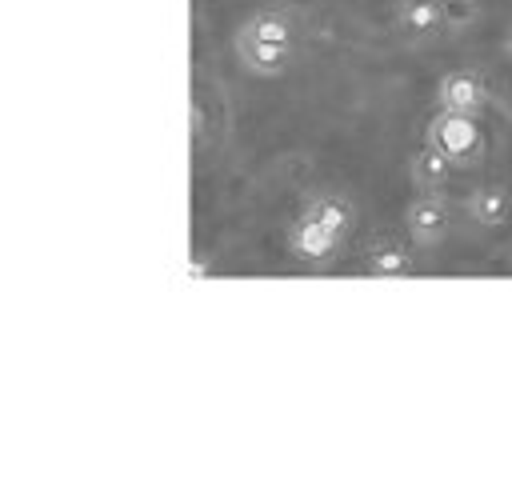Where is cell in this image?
<instances>
[{"label":"cell","mask_w":512,"mask_h":480,"mask_svg":"<svg viewBox=\"0 0 512 480\" xmlns=\"http://www.w3.org/2000/svg\"><path fill=\"white\" fill-rule=\"evenodd\" d=\"M404 224H408V236H412L416 244H436V240L448 236V208H444V200H436V196H420V200L408 204Z\"/></svg>","instance_id":"5b68a950"},{"label":"cell","mask_w":512,"mask_h":480,"mask_svg":"<svg viewBox=\"0 0 512 480\" xmlns=\"http://www.w3.org/2000/svg\"><path fill=\"white\" fill-rule=\"evenodd\" d=\"M504 48H508V56H512V32H508V44H504Z\"/></svg>","instance_id":"7c38bea8"},{"label":"cell","mask_w":512,"mask_h":480,"mask_svg":"<svg viewBox=\"0 0 512 480\" xmlns=\"http://www.w3.org/2000/svg\"><path fill=\"white\" fill-rule=\"evenodd\" d=\"M364 268L372 276H408L412 272V256L404 248H396V244H372L364 252Z\"/></svg>","instance_id":"9c48e42d"},{"label":"cell","mask_w":512,"mask_h":480,"mask_svg":"<svg viewBox=\"0 0 512 480\" xmlns=\"http://www.w3.org/2000/svg\"><path fill=\"white\" fill-rule=\"evenodd\" d=\"M452 168H456V164H452L440 148L424 144V148L412 156V184H416V188H440Z\"/></svg>","instance_id":"ba28073f"},{"label":"cell","mask_w":512,"mask_h":480,"mask_svg":"<svg viewBox=\"0 0 512 480\" xmlns=\"http://www.w3.org/2000/svg\"><path fill=\"white\" fill-rule=\"evenodd\" d=\"M468 216L484 228H500L508 216H512V196L500 188V184H488V188H476L468 196Z\"/></svg>","instance_id":"52a82bcc"},{"label":"cell","mask_w":512,"mask_h":480,"mask_svg":"<svg viewBox=\"0 0 512 480\" xmlns=\"http://www.w3.org/2000/svg\"><path fill=\"white\" fill-rule=\"evenodd\" d=\"M340 240H344L340 232H332L328 224L312 220L308 212H300V216L292 220V228H288V248H292V256H300L304 264H316V268H324V264L336 256Z\"/></svg>","instance_id":"3957f363"},{"label":"cell","mask_w":512,"mask_h":480,"mask_svg":"<svg viewBox=\"0 0 512 480\" xmlns=\"http://www.w3.org/2000/svg\"><path fill=\"white\" fill-rule=\"evenodd\" d=\"M436 100H440V108L480 116L484 112V80L476 72H448L436 84Z\"/></svg>","instance_id":"277c9868"},{"label":"cell","mask_w":512,"mask_h":480,"mask_svg":"<svg viewBox=\"0 0 512 480\" xmlns=\"http://www.w3.org/2000/svg\"><path fill=\"white\" fill-rule=\"evenodd\" d=\"M240 32L260 36V40H288V44H296L292 24H288V16H280V12H256V16H248V20L240 24Z\"/></svg>","instance_id":"8fae6325"},{"label":"cell","mask_w":512,"mask_h":480,"mask_svg":"<svg viewBox=\"0 0 512 480\" xmlns=\"http://www.w3.org/2000/svg\"><path fill=\"white\" fill-rule=\"evenodd\" d=\"M232 44H236L240 64L252 76H284L288 64H292V56H296V44H288V40H260V36L240 32V28H236V40Z\"/></svg>","instance_id":"7a4b0ae2"},{"label":"cell","mask_w":512,"mask_h":480,"mask_svg":"<svg viewBox=\"0 0 512 480\" xmlns=\"http://www.w3.org/2000/svg\"><path fill=\"white\" fill-rule=\"evenodd\" d=\"M444 24H448V16H444V8L436 0H404L400 12H396V28L404 36H412V40H428Z\"/></svg>","instance_id":"8992f818"},{"label":"cell","mask_w":512,"mask_h":480,"mask_svg":"<svg viewBox=\"0 0 512 480\" xmlns=\"http://www.w3.org/2000/svg\"><path fill=\"white\" fill-rule=\"evenodd\" d=\"M304 212L312 216V220H320V224H328L332 232H348L352 228V204L348 200H340V196H312L308 204H304Z\"/></svg>","instance_id":"30bf717a"},{"label":"cell","mask_w":512,"mask_h":480,"mask_svg":"<svg viewBox=\"0 0 512 480\" xmlns=\"http://www.w3.org/2000/svg\"><path fill=\"white\" fill-rule=\"evenodd\" d=\"M424 144L440 148L456 168H468V164L484 160V128H480V120L472 112L440 108L424 128Z\"/></svg>","instance_id":"6da1fadb"}]
</instances>
